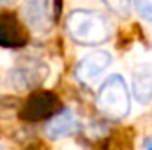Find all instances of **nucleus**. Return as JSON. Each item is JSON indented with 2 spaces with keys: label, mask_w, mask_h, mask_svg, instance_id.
I'll use <instances>...</instances> for the list:
<instances>
[{
  "label": "nucleus",
  "mask_w": 152,
  "mask_h": 150,
  "mask_svg": "<svg viewBox=\"0 0 152 150\" xmlns=\"http://www.w3.org/2000/svg\"><path fill=\"white\" fill-rule=\"evenodd\" d=\"M66 30L80 46H99L110 39L112 28L108 20L90 9H75L67 14Z\"/></svg>",
  "instance_id": "nucleus-1"
},
{
  "label": "nucleus",
  "mask_w": 152,
  "mask_h": 150,
  "mask_svg": "<svg viewBox=\"0 0 152 150\" xmlns=\"http://www.w3.org/2000/svg\"><path fill=\"white\" fill-rule=\"evenodd\" d=\"M97 108L112 118H124L131 111V92L120 74H112L99 85L96 95Z\"/></svg>",
  "instance_id": "nucleus-2"
},
{
  "label": "nucleus",
  "mask_w": 152,
  "mask_h": 150,
  "mask_svg": "<svg viewBox=\"0 0 152 150\" xmlns=\"http://www.w3.org/2000/svg\"><path fill=\"white\" fill-rule=\"evenodd\" d=\"M113 57L112 53H108L106 50H94L88 51L87 55H83L75 67V76L80 83L85 85H92L96 83L101 76L108 71V67L112 66Z\"/></svg>",
  "instance_id": "nucleus-3"
},
{
  "label": "nucleus",
  "mask_w": 152,
  "mask_h": 150,
  "mask_svg": "<svg viewBox=\"0 0 152 150\" xmlns=\"http://www.w3.org/2000/svg\"><path fill=\"white\" fill-rule=\"evenodd\" d=\"M21 16L36 34H44L51 27V4L50 0H23Z\"/></svg>",
  "instance_id": "nucleus-4"
},
{
  "label": "nucleus",
  "mask_w": 152,
  "mask_h": 150,
  "mask_svg": "<svg viewBox=\"0 0 152 150\" xmlns=\"http://www.w3.org/2000/svg\"><path fill=\"white\" fill-rule=\"evenodd\" d=\"M131 95L142 106L152 103V64L143 62L138 64V67L134 69L131 81Z\"/></svg>",
  "instance_id": "nucleus-5"
},
{
  "label": "nucleus",
  "mask_w": 152,
  "mask_h": 150,
  "mask_svg": "<svg viewBox=\"0 0 152 150\" xmlns=\"http://www.w3.org/2000/svg\"><path fill=\"white\" fill-rule=\"evenodd\" d=\"M78 129V118L73 110H62L57 113L50 122L46 124V136L51 140H60V138H69L75 134Z\"/></svg>",
  "instance_id": "nucleus-6"
},
{
  "label": "nucleus",
  "mask_w": 152,
  "mask_h": 150,
  "mask_svg": "<svg viewBox=\"0 0 152 150\" xmlns=\"http://www.w3.org/2000/svg\"><path fill=\"white\" fill-rule=\"evenodd\" d=\"M103 2L113 14L120 16V18H126L129 14L131 4H133V0H103Z\"/></svg>",
  "instance_id": "nucleus-7"
},
{
  "label": "nucleus",
  "mask_w": 152,
  "mask_h": 150,
  "mask_svg": "<svg viewBox=\"0 0 152 150\" xmlns=\"http://www.w3.org/2000/svg\"><path fill=\"white\" fill-rule=\"evenodd\" d=\"M133 5L142 20L152 23V0H133Z\"/></svg>",
  "instance_id": "nucleus-8"
},
{
  "label": "nucleus",
  "mask_w": 152,
  "mask_h": 150,
  "mask_svg": "<svg viewBox=\"0 0 152 150\" xmlns=\"http://www.w3.org/2000/svg\"><path fill=\"white\" fill-rule=\"evenodd\" d=\"M0 66L2 67H9L11 66V57L5 51H0Z\"/></svg>",
  "instance_id": "nucleus-9"
},
{
  "label": "nucleus",
  "mask_w": 152,
  "mask_h": 150,
  "mask_svg": "<svg viewBox=\"0 0 152 150\" xmlns=\"http://www.w3.org/2000/svg\"><path fill=\"white\" fill-rule=\"evenodd\" d=\"M143 147H145V149H149V150H152V138H149V140L143 143Z\"/></svg>",
  "instance_id": "nucleus-10"
},
{
  "label": "nucleus",
  "mask_w": 152,
  "mask_h": 150,
  "mask_svg": "<svg viewBox=\"0 0 152 150\" xmlns=\"http://www.w3.org/2000/svg\"><path fill=\"white\" fill-rule=\"evenodd\" d=\"M12 2H16V0H0V5H9Z\"/></svg>",
  "instance_id": "nucleus-11"
}]
</instances>
